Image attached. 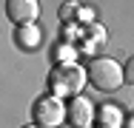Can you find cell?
<instances>
[{
  "label": "cell",
  "instance_id": "obj_1",
  "mask_svg": "<svg viewBox=\"0 0 134 128\" xmlns=\"http://www.w3.org/2000/svg\"><path fill=\"white\" fill-rule=\"evenodd\" d=\"M86 80H88V71L74 63L54 66L49 74V91H52V97H80Z\"/></svg>",
  "mask_w": 134,
  "mask_h": 128
},
{
  "label": "cell",
  "instance_id": "obj_2",
  "mask_svg": "<svg viewBox=\"0 0 134 128\" xmlns=\"http://www.w3.org/2000/svg\"><path fill=\"white\" fill-rule=\"evenodd\" d=\"M88 83L97 88V91H117L123 83H126V71L120 68V63L117 60H111V57H94L91 63H88Z\"/></svg>",
  "mask_w": 134,
  "mask_h": 128
},
{
  "label": "cell",
  "instance_id": "obj_3",
  "mask_svg": "<svg viewBox=\"0 0 134 128\" xmlns=\"http://www.w3.org/2000/svg\"><path fill=\"white\" fill-rule=\"evenodd\" d=\"M31 117L40 128H57L63 123V117H69V108L63 105L60 97H40L31 108Z\"/></svg>",
  "mask_w": 134,
  "mask_h": 128
},
{
  "label": "cell",
  "instance_id": "obj_4",
  "mask_svg": "<svg viewBox=\"0 0 134 128\" xmlns=\"http://www.w3.org/2000/svg\"><path fill=\"white\" fill-rule=\"evenodd\" d=\"M6 14H9L12 23H17V26H31L34 17L40 14V6L34 0H9L6 3Z\"/></svg>",
  "mask_w": 134,
  "mask_h": 128
},
{
  "label": "cell",
  "instance_id": "obj_5",
  "mask_svg": "<svg viewBox=\"0 0 134 128\" xmlns=\"http://www.w3.org/2000/svg\"><path fill=\"white\" fill-rule=\"evenodd\" d=\"M66 120L74 128H91V123H94V108H91V102L86 100V97H74V100L69 102V117H66Z\"/></svg>",
  "mask_w": 134,
  "mask_h": 128
},
{
  "label": "cell",
  "instance_id": "obj_6",
  "mask_svg": "<svg viewBox=\"0 0 134 128\" xmlns=\"http://www.w3.org/2000/svg\"><path fill=\"white\" fill-rule=\"evenodd\" d=\"M40 40H43V34H40L37 26H23V28H17V46H23V49H34Z\"/></svg>",
  "mask_w": 134,
  "mask_h": 128
},
{
  "label": "cell",
  "instance_id": "obj_7",
  "mask_svg": "<svg viewBox=\"0 0 134 128\" xmlns=\"http://www.w3.org/2000/svg\"><path fill=\"white\" fill-rule=\"evenodd\" d=\"M100 125L103 128H120V111L114 105H103L100 108Z\"/></svg>",
  "mask_w": 134,
  "mask_h": 128
},
{
  "label": "cell",
  "instance_id": "obj_8",
  "mask_svg": "<svg viewBox=\"0 0 134 128\" xmlns=\"http://www.w3.org/2000/svg\"><path fill=\"white\" fill-rule=\"evenodd\" d=\"M54 57H57V66H66V63H71V57H74V49H71V46H60Z\"/></svg>",
  "mask_w": 134,
  "mask_h": 128
},
{
  "label": "cell",
  "instance_id": "obj_9",
  "mask_svg": "<svg viewBox=\"0 0 134 128\" xmlns=\"http://www.w3.org/2000/svg\"><path fill=\"white\" fill-rule=\"evenodd\" d=\"M71 14H80V3H63L60 6V20H69Z\"/></svg>",
  "mask_w": 134,
  "mask_h": 128
},
{
  "label": "cell",
  "instance_id": "obj_10",
  "mask_svg": "<svg viewBox=\"0 0 134 128\" xmlns=\"http://www.w3.org/2000/svg\"><path fill=\"white\" fill-rule=\"evenodd\" d=\"M126 83H134V57H129V63H126Z\"/></svg>",
  "mask_w": 134,
  "mask_h": 128
},
{
  "label": "cell",
  "instance_id": "obj_11",
  "mask_svg": "<svg viewBox=\"0 0 134 128\" xmlns=\"http://www.w3.org/2000/svg\"><path fill=\"white\" fill-rule=\"evenodd\" d=\"M123 128H134V117H131V120H129V123H126Z\"/></svg>",
  "mask_w": 134,
  "mask_h": 128
},
{
  "label": "cell",
  "instance_id": "obj_12",
  "mask_svg": "<svg viewBox=\"0 0 134 128\" xmlns=\"http://www.w3.org/2000/svg\"><path fill=\"white\" fill-rule=\"evenodd\" d=\"M23 128H40V125H23Z\"/></svg>",
  "mask_w": 134,
  "mask_h": 128
}]
</instances>
